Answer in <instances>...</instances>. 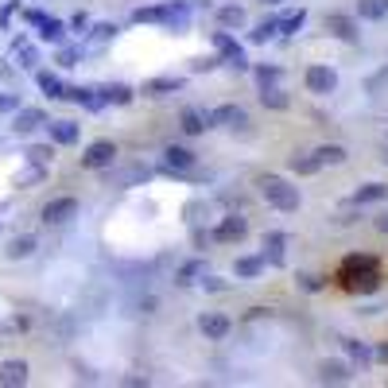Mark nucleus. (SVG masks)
<instances>
[{"mask_svg": "<svg viewBox=\"0 0 388 388\" xmlns=\"http://www.w3.org/2000/svg\"><path fill=\"white\" fill-rule=\"evenodd\" d=\"M218 24H222V28H241V24H245V8H237V4H225V8L218 12Z\"/></svg>", "mask_w": 388, "mask_h": 388, "instance_id": "bb28decb", "label": "nucleus"}, {"mask_svg": "<svg viewBox=\"0 0 388 388\" xmlns=\"http://www.w3.org/2000/svg\"><path fill=\"white\" fill-rule=\"evenodd\" d=\"M276 31H280V19H272V16L261 19V24H256V31H252V43H268Z\"/></svg>", "mask_w": 388, "mask_h": 388, "instance_id": "7c9ffc66", "label": "nucleus"}, {"mask_svg": "<svg viewBox=\"0 0 388 388\" xmlns=\"http://www.w3.org/2000/svg\"><path fill=\"white\" fill-rule=\"evenodd\" d=\"M299 280H303V288H307V291H319V288H322L319 276H299Z\"/></svg>", "mask_w": 388, "mask_h": 388, "instance_id": "79ce46f5", "label": "nucleus"}, {"mask_svg": "<svg viewBox=\"0 0 388 388\" xmlns=\"http://www.w3.org/2000/svg\"><path fill=\"white\" fill-rule=\"evenodd\" d=\"M261 194H264V202L276 206L280 213H295V210H299V186H291L288 179H280V175H264V179H261Z\"/></svg>", "mask_w": 388, "mask_h": 388, "instance_id": "f03ea898", "label": "nucleus"}, {"mask_svg": "<svg viewBox=\"0 0 388 388\" xmlns=\"http://www.w3.org/2000/svg\"><path fill=\"white\" fill-rule=\"evenodd\" d=\"M97 94H101V101H105V105H128V101H132V89L121 86V82H116V86L97 89Z\"/></svg>", "mask_w": 388, "mask_h": 388, "instance_id": "412c9836", "label": "nucleus"}, {"mask_svg": "<svg viewBox=\"0 0 388 388\" xmlns=\"http://www.w3.org/2000/svg\"><path fill=\"white\" fill-rule=\"evenodd\" d=\"M326 31L334 39H342V43H358V39H361L358 19H353V16H342V12H330V16H326Z\"/></svg>", "mask_w": 388, "mask_h": 388, "instance_id": "39448f33", "label": "nucleus"}, {"mask_svg": "<svg viewBox=\"0 0 388 388\" xmlns=\"http://www.w3.org/2000/svg\"><path fill=\"white\" fill-rule=\"evenodd\" d=\"M31 252H35V237H16V241L8 245L12 261H24V256H31Z\"/></svg>", "mask_w": 388, "mask_h": 388, "instance_id": "c756f323", "label": "nucleus"}, {"mask_svg": "<svg viewBox=\"0 0 388 388\" xmlns=\"http://www.w3.org/2000/svg\"><path fill=\"white\" fill-rule=\"evenodd\" d=\"M307 24V12H288V16H280V35H295V31Z\"/></svg>", "mask_w": 388, "mask_h": 388, "instance_id": "c85d7f7f", "label": "nucleus"}, {"mask_svg": "<svg viewBox=\"0 0 388 388\" xmlns=\"http://www.w3.org/2000/svg\"><path fill=\"white\" fill-rule=\"evenodd\" d=\"M67 97L74 101V105H86V109H101V105H105V101L97 97V89H82V86L67 89Z\"/></svg>", "mask_w": 388, "mask_h": 388, "instance_id": "4be33fe9", "label": "nucleus"}, {"mask_svg": "<svg viewBox=\"0 0 388 388\" xmlns=\"http://www.w3.org/2000/svg\"><path fill=\"white\" fill-rule=\"evenodd\" d=\"M179 128H183L186 136H198L210 128V113H202V109H183V116H179Z\"/></svg>", "mask_w": 388, "mask_h": 388, "instance_id": "ddd939ff", "label": "nucleus"}, {"mask_svg": "<svg viewBox=\"0 0 388 388\" xmlns=\"http://www.w3.org/2000/svg\"><path fill=\"white\" fill-rule=\"evenodd\" d=\"M377 361H388V346H380V349H377Z\"/></svg>", "mask_w": 388, "mask_h": 388, "instance_id": "a18cd8bd", "label": "nucleus"}, {"mask_svg": "<svg viewBox=\"0 0 388 388\" xmlns=\"http://www.w3.org/2000/svg\"><path fill=\"white\" fill-rule=\"evenodd\" d=\"M264 4H283V0H264Z\"/></svg>", "mask_w": 388, "mask_h": 388, "instance_id": "de8ad7c7", "label": "nucleus"}, {"mask_svg": "<svg viewBox=\"0 0 388 388\" xmlns=\"http://www.w3.org/2000/svg\"><path fill=\"white\" fill-rule=\"evenodd\" d=\"M264 261L283 264V233H268L264 237Z\"/></svg>", "mask_w": 388, "mask_h": 388, "instance_id": "b1692460", "label": "nucleus"}, {"mask_svg": "<svg viewBox=\"0 0 388 388\" xmlns=\"http://www.w3.org/2000/svg\"><path fill=\"white\" fill-rule=\"evenodd\" d=\"M31 159H35V164H47V159H51V148H31Z\"/></svg>", "mask_w": 388, "mask_h": 388, "instance_id": "a19ab883", "label": "nucleus"}, {"mask_svg": "<svg viewBox=\"0 0 388 388\" xmlns=\"http://www.w3.org/2000/svg\"><path fill=\"white\" fill-rule=\"evenodd\" d=\"M210 125L241 128V125H249V116H245V109H241V105H222V109H213V113H210Z\"/></svg>", "mask_w": 388, "mask_h": 388, "instance_id": "9b49d317", "label": "nucleus"}, {"mask_svg": "<svg viewBox=\"0 0 388 388\" xmlns=\"http://www.w3.org/2000/svg\"><path fill=\"white\" fill-rule=\"evenodd\" d=\"M233 272H237V280H252V276L264 272V256H237Z\"/></svg>", "mask_w": 388, "mask_h": 388, "instance_id": "dca6fc26", "label": "nucleus"}, {"mask_svg": "<svg viewBox=\"0 0 388 388\" xmlns=\"http://www.w3.org/2000/svg\"><path fill=\"white\" fill-rule=\"evenodd\" d=\"M319 380H322V385H346V380H349V365H342V361H322V365H319Z\"/></svg>", "mask_w": 388, "mask_h": 388, "instance_id": "2eb2a0df", "label": "nucleus"}, {"mask_svg": "<svg viewBox=\"0 0 388 388\" xmlns=\"http://www.w3.org/2000/svg\"><path fill=\"white\" fill-rule=\"evenodd\" d=\"M213 47H218V55H222L225 67H233V70H249V58H245V51L237 47V39H233L229 31H213Z\"/></svg>", "mask_w": 388, "mask_h": 388, "instance_id": "7ed1b4c3", "label": "nucleus"}, {"mask_svg": "<svg viewBox=\"0 0 388 388\" xmlns=\"http://www.w3.org/2000/svg\"><path fill=\"white\" fill-rule=\"evenodd\" d=\"M78 213V198H55V202L43 206V222L47 225H62Z\"/></svg>", "mask_w": 388, "mask_h": 388, "instance_id": "0eeeda50", "label": "nucleus"}, {"mask_svg": "<svg viewBox=\"0 0 388 388\" xmlns=\"http://www.w3.org/2000/svg\"><path fill=\"white\" fill-rule=\"evenodd\" d=\"M245 233H249V222L233 213V218H222V225L213 229V237H218V241H225V245H237V241H245Z\"/></svg>", "mask_w": 388, "mask_h": 388, "instance_id": "6e6552de", "label": "nucleus"}, {"mask_svg": "<svg viewBox=\"0 0 388 388\" xmlns=\"http://www.w3.org/2000/svg\"><path fill=\"white\" fill-rule=\"evenodd\" d=\"M218 62H222V58H194V62H191V70H213Z\"/></svg>", "mask_w": 388, "mask_h": 388, "instance_id": "4c0bfd02", "label": "nucleus"}, {"mask_svg": "<svg viewBox=\"0 0 388 388\" xmlns=\"http://www.w3.org/2000/svg\"><path fill=\"white\" fill-rule=\"evenodd\" d=\"M171 31H186V24H191V0H175V4H167V19H164Z\"/></svg>", "mask_w": 388, "mask_h": 388, "instance_id": "4468645a", "label": "nucleus"}, {"mask_svg": "<svg viewBox=\"0 0 388 388\" xmlns=\"http://www.w3.org/2000/svg\"><path fill=\"white\" fill-rule=\"evenodd\" d=\"M94 35H97V39H113V35H116V28H113V24H97Z\"/></svg>", "mask_w": 388, "mask_h": 388, "instance_id": "ea45409f", "label": "nucleus"}, {"mask_svg": "<svg viewBox=\"0 0 388 388\" xmlns=\"http://www.w3.org/2000/svg\"><path fill=\"white\" fill-rule=\"evenodd\" d=\"M334 86H338V74L330 67H307V89L310 94L326 97V94H334Z\"/></svg>", "mask_w": 388, "mask_h": 388, "instance_id": "423d86ee", "label": "nucleus"}, {"mask_svg": "<svg viewBox=\"0 0 388 388\" xmlns=\"http://www.w3.org/2000/svg\"><path fill=\"white\" fill-rule=\"evenodd\" d=\"M388 198V186L385 183H365L358 194H353V202L358 206H369V202H385Z\"/></svg>", "mask_w": 388, "mask_h": 388, "instance_id": "f3484780", "label": "nucleus"}, {"mask_svg": "<svg viewBox=\"0 0 388 388\" xmlns=\"http://www.w3.org/2000/svg\"><path fill=\"white\" fill-rule=\"evenodd\" d=\"M39 89H43L47 97H67V86H62V82H58L51 70H43V74H39Z\"/></svg>", "mask_w": 388, "mask_h": 388, "instance_id": "cd10ccee", "label": "nucleus"}, {"mask_svg": "<svg viewBox=\"0 0 388 388\" xmlns=\"http://www.w3.org/2000/svg\"><path fill=\"white\" fill-rule=\"evenodd\" d=\"M202 272H206V264H202V261L183 264V272H179V283H194V276H202Z\"/></svg>", "mask_w": 388, "mask_h": 388, "instance_id": "e433bc0d", "label": "nucleus"}, {"mask_svg": "<svg viewBox=\"0 0 388 388\" xmlns=\"http://www.w3.org/2000/svg\"><path fill=\"white\" fill-rule=\"evenodd\" d=\"M113 159H116V144H113V140H94V144L86 148V155H82V167L101 171V167H113Z\"/></svg>", "mask_w": 388, "mask_h": 388, "instance_id": "20e7f679", "label": "nucleus"}, {"mask_svg": "<svg viewBox=\"0 0 388 388\" xmlns=\"http://www.w3.org/2000/svg\"><path fill=\"white\" fill-rule=\"evenodd\" d=\"M315 159H319L322 167L326 164H346V148L342 144H322L319 152H315Z\"/></svg>", "mask_w": 388, "mask_h": 388, "instance_id": "393cba45", "label": "nucleus"}, {"mask_svg": "<svg viewBox=\"0 0 388 388\" xmlns=\"http://www.w3.org/2000/svg\"><path fill=\"white\" fill-rule=\"evenodd\" d=\"M261 101H264L268 109H288V94H283V89H276V86L261 89Z\"/></svg>", "mask_w": 388, "mask_h": 388, "instance_id": "2f4dec72", "label": "nucleus"}, {"mask_svg": "<svg viewBox=\"0 0 388 388\" xmlns=\"http://www.w3.org/2000/svg\"><path fill=\"white\" fill-rule=\"evenodd\" d=\"M8 109H16V101H12V97H0V113H8Z\"/></svg>", "mask_w": 388, "mask_h": 388, "instance_id": "37998d69", "label": "nucleus"}, {"mask_svg": "<svg viewBox=\"0 0 388 388\" xmlns=\"http://www.w3.org/2000/svg\"><path fill=\"white\" fill-rule=\"evenodd\" d=\"M51 140H55V144H74L78 125L74 121H51Z\"/></svg>", "mask_w": 388, "mask_h": 388, "instance_id": "6ab92c4d", "label": "nucleus"}, {"mask_svg": "<svg viewBox=\"0 0 388 388\" xmlns=\"http://www.w3.org/2000/svg\"><path fill=\"white\" fill-rule=\"evenodd\" d=\"M47 125V116H43V109H19L16 113V132H31V128Z\"/></svg>", "mask_w": 388, "mask_h": 388, "instance_id": "a211bd4d", "label": "nucleus"}, {"mask_svg": "<svg viewBox=\"0 0 388 388\" xmlns=\"http://www.w3.org/2000/svg\"><path fill=\"white\" fill-rule=\"evenodd\" d=\"M342 346H346V353H349L353 361H361V365H369V358H373V353H369L361 342H353V338H342Z\"/></svg>", "mask_w": 388, "mask_h": 388, "instance_id": "f704fd0d", "label": "nucleus"}, {"mask_svg": "<svg viewBox=\"0 0 388 388\" xmlns=\"http://www.w3.org/2000/svg\"><path fill=\"white\" fill-rule=\"evenodd\" d=\"M380 159H385V164H388V148H385V152H380Z\"/></svg>", "mask_w": 388, "mask_h": 388, "instance_id": "49530a36", "label": "nucleus"}, {"mask_svg": "<svg viewBox=\"0 0 388 388\" xmlns=\"http://www.w3.org/2000/svg\"><path fill=\"white\" fill-rule=\"evenodd\" d=\"M39 28H43V39H51V43H62V35H67V28L58 19H43Z\"/></svg>", "mask_w": 388, "mask_h": 388, "instance_id": "c9c22d12", "label": "nucleus"}, {"mask_svg": "<svg viewBox=\"0 0 388 388\" xmlns=\"http://www.w3.org/2000/svg\"><path fill=\"white\" fill-rule=\"evenodd\" d=\"M175 89H183V78H152V82L144 86V94L164 97V94H175Z\"/></svg>", "mask_w": 388, "mask_h": 388, "instance_id": "aec40b11", "label": "nucleus"}, {"mask_svg": "<svg viewBox=\"0 0 388 388\" xmlns=\"http://www.w3.org/2000/svg\"><path fill=\"white\" fill-rule=\"evenodd\" d=\"M132 19H136V24H164V19H167V4H155V8H136Z\"/></svg>", "mask_w": 388, "mask_h": 388, "instance_id": "a878e982", "label": "nucleus"}, {"mask_svg": "<svg viewBox=\"0 0 388 388\" xmlns=\"http://www.w3.org/2000/svg\"><path fill=\"white\" fill-rule=\"evenodd\" d=\"M319 159H315V155H295V159H291V171H295V175H315V171H319Z\"/></svg>", "mask_w": 388, "mask_h": 388, "instance_id": "473e14b6", "label": "nucleus"}, {"mask_svg": "<svg viewBox=\"0 0 388 388\" xmlns=\"http://www.w3.org/2000/svg\"><path fill=\"white\" fill-rule=\"evenodd\" d=\"M0 385L4 388L28 385V361H4V365H0Z\"/></svg>", "mask_w": 388, "mask_h": 388, "instance_id": "f8f14e48", "label": "nucleus"}, {"mask_svg": "<svg viewBox=\"0 0 388 388\" xmlns=\"http://www.w3.org/2000/svg\"><path fill=\"white\" fill-rule=\"evenodd\" d=\"M377 229H380V233H388V213H380V218H377Z\"/></svg>", "mask_w": 388, "mask_h": 388, "instance_id": "c03bdc74", "label": "nucleus"}, {"mask_svg": "<svg viewBox=\"0 0 388 388\" xmlns=\"http://www.w3.org/2000/svg\"><path fill=\"white\" fill-rule=\"evenodd\" d=\"M164 167H167V171H191V167H194V152H191V148H179V144H167L164 148Z\"/></svg>", "mask_w": 388, "mask_h": 388, "instance_id": "9d476101", "label": "nucleus"}, {"mask_svg": "<svg viewBox=\"0 0 388 388\" xmlns=\"http://www.w3.org/2000/svg\"><path fill=\"white\" fill-rule=\"evenodd\" d=\"M276 82H280V67H256V86L261 89L276 86Z\"/></svg>", "mask_w": 388, "mask_h": 388, "instance_id": "72a5a7b5", "label": "nucleus"}, {"mask_svg": "<svg viewBox=\"0 0 388 388\" xmlns=\"http://www.w3.org/2000/svg\"><path fill=\"white\" fill-rule=\"evenodd\" d=\"M198 330H202L210 342H222L225 334L233 330V322L225 319V315H218V310H210V315H202V319H198Z\"/></svg>", "mask_w": 388, "mask_h": 388, "instance_id": "1a4fd4ad", "label": "nucleus"}, {"mask_svg": "<svg viewBox=\"0 0 388 388\" xmlns=\"http://www.w3.org/2000/svg\"><path fill=\"white\" fill-rule=\"evenodd\" d=\"M338 283L346 291H377L380 288V268L377 256H361V252H349L338 268Z\"/></svg>", "mask_w": 388, "mask_h": 388, "instance_id": "f257e3e1", "label": "nucleus"}, {"mask_svg": "<svg viewBox=\"0 0 388 388\" xmlns=\"http://www.w3.org/2000/svg\"><path fill=\"white\" fill-rule=\"evenodd\" d=\"M58 62H62V67H78V51H74V47H67L62 55H58Z\"/></svg>", "mask_w": 388, "mask_h": 388, "instance_id": "58836bf2", "label": "nucleus"}, {"mask_svg": "<svg viewBox=\"0 0 388 388\" xmlns=\"http://www.w3.org/2000/svg\"><path fill=\"white\" fill-rule=\"evenodd\" d=\"M358 16L361 19H385L388 16V0H358Z\"/></svg>", "mask_w": 388, "mask_h": 388, "instance_id": "5701e85b", "label": "nucleus"}]
</instances>
